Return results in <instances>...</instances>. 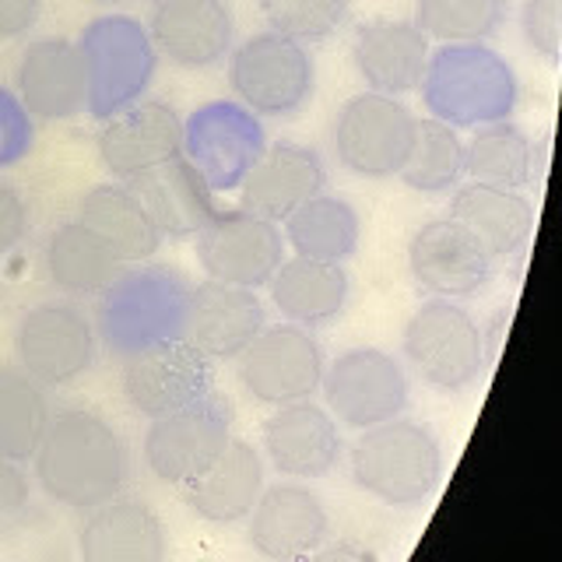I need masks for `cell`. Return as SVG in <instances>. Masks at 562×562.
<instances>
[{"label":"cell","instance_id":"cell-1","mask_svg":"<svg viewBox=\"0 0 562 562\" xmlns=\"http://www.w3.org/2000/svg\"><path fill=\"white\" fill-rule=\"evenodd\" d=\"M32 479L46 499L85 514L127 488V439L92 408H57L32 453Z\"/></svg>","mask_w":562,"mask_h":562},{"label":"cell","instance_id":"cell-2","mask_svg":"<svg viewBox=\"0 0 562 562\" xmlns=\"http://www.w3.org/2000/svg\"><path fill=\"white\" fill-rule=\"evenodd\" d=\"M193 281L169 263H127L95 295L92 324L113 359H131L151 345L183 338Z\"/></svg>","mask_w":562,"mask_h":562},{"label":"cell","instance_id":"cell-3","mask_svg":"<svg viewBox=\"0 0 562 562\" xmlns=\"http://www.w3.org/2000/svg\"><path fill=\"white\" fill-rule=\"evenodd\" d=\"M426 113L453 131L509 120L520 102L517 70L485 43H439L418 85Z\"/></svg>","mask_w":562,"mask_h":562},{"label":"cell","instance_id":"cell-4","mask_svg":"<svg viewBox=\"0 0 562 562\" xmlns=\"http://www.w3.org/2000/svg\"><path fill=\"white\" fill-rule=\"evenodd\" d=\"M356 485L383 506L412 509L432 499L443 482V450L429 426L415 418H391L362 429L348 450Z\"/></svg>","mask_w":562,"mask_h":562},{"label":"cell","instance_id":"cell-5","mask_svg":"<svg viewBox=\"0 0 562 562\" xmlns=\"http://www.w3.org/2000/svg\"><path fill=\"white\" fill-rule=\"evenodd\" d=\"M75 43L88 81V116L102 123L145 99L158 70V53L145 22L134 14H102L81 29Z\"/></svg>","mask_w":562,"mask_h":562},{"label":"cell","instance_id":"cell-6","mask_svg":"<svg viewBox=\"0 0 562 562\" xmlns=\"http://www.w3.org/2000/svg\"><path fill=\"white\" fill-rule=\"evenodd\" d=\"M401 351L412 373L443 394L468 391L488 366L482 324L457 299L432 295L429 303H422L404 324Z\"/></svg>","mask_w":562,"mask_h":562},{"label":"cell","instance_id":"cell-7","mask_svg":"<svg viewBox=\"0 0 562 562\" xmlns=\"http://www.w3.org/2000/svg\"><path fill=\"white\" fill-rule=\"evenodd\" d=\"M228 85L250 113L289 120L313 99V53L281 32H257L228 49Z\"/></svg>","mask_w":562,"mask_h":562},{"label":"cell","instance_id":"cell-8","mask_svg":"<svg viewBox=\"0 0 562 562\" xmlns=\"http://www.w3.org/2000/svg\"><path fill=\"white\" fill-rule=\"evenodd\" d=\"M99 334L75 299H46L14 327V366L46 391L81 380L95 366Z\"/></svg>","mask_w":562,"mask_h":562},{"label":"cell","instance_id":"cell-9","mask_svg":"<svg viewBox=\"0 0 562 562\" xmlns=\"http://www.w3.org/2000/svg\"><path fill=\"white\" fill-rule=\"evenodd\" d=\"M233 362L243 391L257 404L278 408V404L306 401L321 391L327 356L310 327L281 321L263 324Z\"/></svg>","mask_w":562,"mask_h":562},{"label":"cell","instance_id":"cell-10","mask_svg":"<svg viewBox=\"0 0 562 562\" xmlns=\"http://www.w3.org/2000/svg\"><path fill=\"white\" fill-rule=\"evenodd\" d=\"M418 116L397 95L359 92L351 95L334 120L330 145L338 162L362 180H391L401 172L412 148Z\"/></svg>","mask_w":562,"mask_h":562},{"label":"cell","instance_id":"cell-11","mask_svg":"<svg viewBox=\"0 0 562 562\" xmlns=\"http://www.w3.org/2000/svg\"><path fill=\"white\" fill-rule=\"evenodd\" d=\"M324 408L348 429H373L404 415L412 383L401 359L383 348H348L324 366Z\"/></svg>","mask_w":562,"mask_h":562},{"label":"cell","instance_id":"cell-12","mask_svg":"<svg viewBox=\"0 0 562 562\" xmlns=\"http://www.w3.org/2000/svg\"><path fill=\"white\" fill-rule=\"evenodd\" d=\"M228 439H233V408L211 391L183 408L151 418L140 453L158 482L180 488L215 461Z\"/></svg>","mask_w":562,"mask_h":562},{"label":"cell","instance_id":"cell-13","mask_svg":"<svg viewBox=\"0 0 562 562\" xmlns=\"http://www.w3.org/2000/svg\"><path fill=\"white\" fill-rule=\"evenodd\" d=\"M268 148V131L239 99H215L183 120V158L215 193H228Z\"/></svg>","mask_w":562,"mask_h":562},{"label":"cell","instance_id":"cell-14","mask_svg":"<svg viewBox=\"0 0 562 562\" xmlns=\"http://www.w3.org/2000/svg\"><path fill=\"white\" fill-rule=\"evenodd\" d=\"M198 260L211 281L243 289H263L285 260V236L281 228L250 211H215L198 236Z\"/></svg>","mask_w":562,"mask_h":562},{"label":"cell","instance_id":"cell-15","mask_svg":"<svg viewBox=\"0 0 562 562\" xmlns=\"http://www.w3.org/2000/svg\"><path fill=\"white\" fill-rule=\"evenodd\" d=\"M408 271L422 292L461 303L488 285L496 274V257L479 236L447 215L415 228L408 243Z\"/></svg>","mask_w":562,"mask_h":562},{"label":"cell","instance_id":"cell-16","mask_svg":"<svg viewBox=\"0 0 562 562\" xmlns=\"http://www.w3.org/2000/svg\"><path fill=\"white\" fill-rule=\"evenodd\" d=\"M123 397L148 422L215 391V362L183 338L151 345L123 359Z\"/></svg>","mask_w":562,"mask_h":562},{"label":"cell","instance_id":"cell-17","mask_svg":"<svg viewBox=\"0 0 562 562\" xmlns=\"http://www.w3.org/2000/svg\"><path fill=\"white\" fill-rule=\"evenodd\" d=\"M246 538L257 555L271 562H303L327 544L330 514L324 499L299 479L263 485L246 517Z\"/></svg>","mask_w":562,"mask_h":562},{"label":"cell","instance_id":"cell-18","mask_svg":"<svg viewBox=\"0 0 562 562\" xmlns=\"http://www.w3.org/2000/svg\"><path fill=\"white\" fill-rule=\"evenodd\" d=\"M260 447L281 479H324L345 453L338 418L313 397L278 404L260 429Z\"/></svg>","mask_w":562,"mask_h":562},{"label":"cell","instance_id":"cell-19","mask_svg":"<svg viewBox=\"0 0 562 562\" xmlns=\"http://www.w3.org/2000/svg\"><path fill=\"white\" fill-rule=\"evenodd\" d=\"M14 92L32 120L64 123L88 110L85 64L75 40L43 35L32 40L14 67Z\"/></svg>","mask_w":562,"mask_h":562},{"label":"cell","instance_id":"cell-20","mask_svg":"<svg viewBox=\"0 0 562 562\" xmlns=\"http://www.w3.org/2000/svg\"><path fill=\"white\" fill-rule=\"evenodd\" d=\"M95 151L113 180H131L183 151V120L162 99H137L102 120Z\"/></svg>","mask_w":562,"mask_h":562},{"label":"cell","instance_id":"cell-21","mask_svg":"<svg viewBox=\"0 0 562 562\" xmlns=\"http://www.w3.org/2000/svg\"><path fill=\"white\" fill-rule=\"evenodd\" d=\"M158 60L183 70H204L236 46V18L225 0H162L148 18Z\"/></svg>","mask_w":562,"mask_h":562},{"label":"cell","instance_id":"cell-22","mask_svg":"<svg viewBox=\"0 0 562 562\" xmlns=\"http://www.w3.org/2000/svg\"><path fill=\"white\" fill-rule=\"evenodd\" d=\"M263 324H268V310H263L257 289L207 278L190 292L183 341L211 362H233Z\"/></svg>","mask_w":562,"mask_h":562},{"label":"cell","instance_id":"cell-23","mask_svg":"<svg viewBox=\"0 0 562 562\" xmlns=\"http://www.w3.org/2000/svg\"><path fill=\"white\" fill-rule=\"evenodd\" d=\"M432 43L412 18H373L351 35V64H356L369 92L408 95L426 78Z\"/></svg>","mask_w":562,"mask_h":562},{"label":"cell","instance_id":"cell-24","mask_svg":"<svg viewBox=\"0 0 562 562\" xmlns=\"http://www.w3.org/2000/svg\"><path fill=\"white\" fill-rule=\"evenodd\" d=\"M327 187V166L316 148L299 140H274L263 148L254 169L236 187L239 207L274 225L285 222L292 211Z\"/></svg>","mask_w":562,"mask_h":562},{"label":"cell","instance_id":"cell-25","mask_svg":"<svg viewBox=\"0 0 562 562\" xmlns=\"http://www.w3.org/2000/svg\"><path fill=\"white\" fill-rule=\"evenodd\" d=\"M78 555L85 562H162L169 555V535L162 517L145 499L120 492L85 509Z\"/></svg>","mask_w":562,"mask_h":562},{"label":"cell","instance_id":"cell-26","mask_svg":"<svg viewBox=\"0 0 562 562\" xmlns=\"http://www.w3.org/2000/svg\"><path fill=\"white\" fill-rule=\"evenodd\" d=\"M123 183L137 193L140 204L151 211L158 233L169 239H193L218 211L215 190L190 166V158H183V151Z\"/></svg>","mask_w":562,"mask_h":562},{"label":"cell","instance_id":"cell-27","mask_svg":"<svg viewBox=\"0 0 562 562\" xmlns=\"http://www.w3.org/2000/svg\"><path fill=\"white\" fill-rule=\"evenodd\" d=\"M183 488V503L207 524H239L263 492V457L246 439H228L225 450Z\"/></svg>","mask_w":562,"mask_h":562},{"label":"cell","instance_id":"cell-28","mask_svg":"<svg viewBox=\"0 0 562 562\" xmlns=\"http://www.w3.org/2000/svg\"><path fill=\"white\" fill-rule=\"evenodd\" d=\"M271 303L281 313V321L299 327H330L348 306L351 281L345 263L313 260V257H285L268 281Z\"/></svg>","mask_w":562,"mask_h":562},{"label":"cell","instance_id":"cell-29","mask_svg":"<svg viewBox=\"0 0 562 562\" xmlns=\"http://www.w3.org/2000/svg\"><path fill=\"white\" fill-rule=\"evenodd\" d=\"M450 218L479 236L496 260L517 257L535 233V204L524 198V190H506L479 180L453 187Z\"/></svg>","mask_w":562,"mask_h":562},{"label":"cell","instance_id":"cell-30","mask_svg":"<svg viewBox=\"0 0 562 562\" xmlns=\"http://www.w3.org/2000/svg\"><path fill=\"white\" fill-rule=\"evenodd\" d=\"M78 218L110 246L123 268L127 263H145L162 250L166 236L158 233L151 211L140 204V198L123 180L88 190L78 204Z\"/></svg>","mask_w":562,"mask_h":562},{"label":"cell","instance_id":"cell-31","mask_svg":"<svg viewBox=\"0 0 562 562\" xmlns=\"http://www.w3.org/2000/svg\"><path fill=\"white\" fill-rule=\"evenodd\" d=\"M43 271L57 292L70 299H95L123 271V263L81 218H70L46 236Z\"/></svg>","mask_w":562,"mask_h":562},{"label":"cell","instance_id":"cell-32","mask_svg":"<svg viewBox=\"0 0 562 562\" xmlns=\"http://www.w3.org/2000/svg\"><path fill=\"white\" fill-rule=\"evenodd\" d=\"M281 236H285V246L299 257L345 263L359 254L362 218L351 201L321 190L281 222Z\"/></svg>","mask_w":562,"mask_h":562},{"label":"cell","instance_id":"cell-33","mask_svg":"<svg viewBox=\"0 0 562 562\" xmlns=\"http://www.w3.org/2000/svg\"><path fill=\"white\" fill-rule=\"evenodd\" d=\"M464 176L479 183L527 190L535 180V145L514 120L474 127L464 140Z\"/></svg>","mask_w":562,"mask_h":562},{"label":"cell","instance_id":"cell-34","mask_svg":"<svg viewBox=\"0 0 562 562\" xmlns=\"http://www.w3.org/2000/svg\"><path fill=\"white\" fill-rule=\"evenodd\" d=\"M49 412L43 383H35L18 366H0V457L4 461H32Z\"/></svg>","mask_w":562,"mask_h":562},{"label":"cell","instance_id":"cell-35","mask_svg":"<svg viewBox=\"0 0 562 562\" xmlns=\"http://www.w3.org/2000/svg\"><path fill=\"white\" fill-rule=\"evenodd\" d=\"M404 187L418 193H447L461 183L464 176V140L461 131H453L450 123L436 116H422L415 123L412 148L404 155L401 166Z\"/></svg>","mask_w":562,"mask_h":562},{"label":"cell","instance_id":"cell-36","mask_svg":"<svg viewBox=\"0 0 562 562\" xmlns=\"http://www.w3.org/2000/svg\"><path fill=\"white\" fill-rule=\"evenodd\" d=\"M412 22L429 43H485L506 22V0H415Z\"/></svg>","mask_w":562,"mask_h":562},{"label":"cell","instance_id":"cell-37","mask_svg":"<svg viewBox=\"0 0 562 562\" xmlns=\"http://www.w3.org/2000/svg\"><path fill=\"white\" fill-rule=\"evenodd\" d=\"M351 0H260V14L271 32L313 46L330 40L345 25Z\"/></svg>","mask_w":562,"mask_h":562},{"label":"cell","instance_id":"cell-38","mask_svg":"<svg viewBox=\"0 0 562 562\" xmlns=\"http://www.w3.org/2000/svg\"><path fill=\"white\" fill-rule=\"evenodd\" d=\"M35 145V120L14 88L0 85V169L25 162Z\"/></svg>","mask_w":562,"mask_h":562},{"label":"cell","instance_id":"cell-39","mask_svg":"<svg viewBox=\"0 0 562 562\" xmlns=\"http://www.w3.org/2000/svg\"><path fill=\"white\" fill-rule=\"evenodd\" d=\"M520 32L544 64H555L562 53V0H524Z\"/></svg>","mask_w":562,"mask_h":562},{"label":"cell","instance_id":"cell-40","mask_svg":"<svg viewBox=\"0 0 562 562\" xmlns=\"http://www.w3.org/2000/svg\"><path fill=\"white\" fill-rule=\"evenodd\" d=\"M29 204L22 190L11 183H0V260L25 243L29 236Z\"/></svg>","mask_w":562,"mask_h":562},{"label":"cell","instance_id":"cell-41","mask_svg":"<svg viewBox=\"0 0 562 562\" xmlns=\"http://www.w3.org/2000/svg\"><path fill=\"white\" fill-rule=\"evenodd\" d=\"M32 499V482L18 461H4L0 457V524H11L22 517Z\"/></svg>","mask_w":562,"mask_h":562},{"label":"cell","instance_id":"cell-42","mask_svg":"<svg viewBox=\"0 0 562 562\" xmlns=\"http://www.w3.org/2000/svg\"><path fill=\"white\" fill-rule=\"evenodd\" d=\"M43 14V0H0V43L22 40Z\"/></svg>","mask_w":562,"mask_h":562},{"label":"cell","instance_id":"cell-43","mask_svg":"<svg viewBox=\"0 0 562 562\" xmlns=\"http://www.w3.org/2000/svg\"><path fill=\"white\" fill-rule=\"evenodd\" d=\"M92 4H120V0H92Z\"/></svg>","mask_w":562,"mask_h":562},{"label":"cell","instance_id":"cell-44","mask_svg":"<svg viewBox=\"0 0 562 562\" xmlns=\"http://www.w3.org/2000/svg\"><path fill=\"white\" fill-rule=\"evenodd\" d=\"M151 4H162V0H151Z\"/></svg>","mask_w":562,"mask_h":562}]
</instances>
